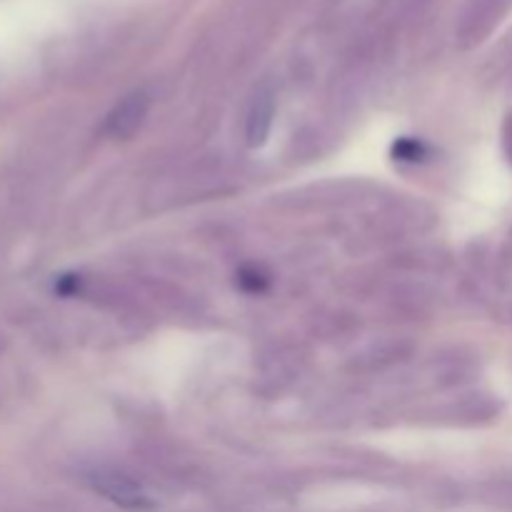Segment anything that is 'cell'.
<instances>
[{
    "label": "cell",
    "mask_w": 512,
    "mask_h": 512,
    "mask_svg": "<svg viewBox=\"0 0 512 512\" xmlns=\"http://www.w3.org/2000/svg\"><path fill=\"white\" fill-rule=\"evenodd\" d=\"M270 123H273V103L268 100H258V105L253 108L248 125V138L250 145H263L265 135H268Z\"/></svg>",
    "instance_id": "3957f363"
},
{
    "label": "cell",
    "mask_w": 512,
    "mask_h": 512,
    "mask_svg": "<svg viewBox=\"0 0 512 512\" xmlns=\"http://www.w3.org/2000/svg\"><path fill=\"white\" fill-rule=\"evenodd\" d=\"M420 143H415V140H403L400 145H395V155H398L400 160H418L420 155Z\"/></svg>",
    "instance_id": "277c9868"
},
{
    "label": "cell",
    "mask_w": 512,
    "mask_h": 512,
    "mask_svg": "<svg viewBox=\"0 0 512 512\" xmlns=\"http://www.w3.org/2000/svg\"><path fill=\"white\" fill-rule=\"evenodd\" d=\"M145 108H148V103H145L143 95H130V98L110 115V133L118 135V138L133 133L140 125V120H143Z\"/></svg>",
    "instance_id": "7a4b0ae2"
},
{
    "label": "cell",
    "mask_w": 512,
    "mask_h": 512,
    "mask_svg": "<svg viewBox=\"0 0 512 512\" xmlns=\"http://www.w3.org/2000/svg\"><path fill=\"white\" fill-rule=\"evenodd\" d=\"M90 485L95 493L103 495L113 505L123 510H150L153 508V498L143 485L135 483L133 478L120 473H108V470H98L90 475Z\"/></svg>",
    "instance_id": "6da1fadb"
}]
</instances>
